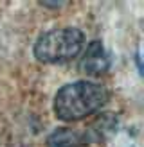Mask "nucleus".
I'll list each match as a JSON object with an SVG mask.
<instances>
[{"label":"nucleus","instance_id":"nucleus-1","mask_svg":"<svg viewBox=\"0 0 144 147\" xmlns=\"http://www.w3.org/2000/svg\"><path fill=\"white\" fill-rule=\"evenodd\" d=\"M108 100L103 84L92 81H76L58 90L54 97V113L63 122H76L96 113Z\"/></svg>","mask_w":144,"mask_h":147},{"label":"nucleus","instance_id":"nucleus-2","mask_svg":"<svg viewBox=\"0 0 144 147\" xmlns=\"http://www.w3.org/2000/svg\"><path fill=\"white\" fill-rule=\"evenodd\" d=\"M85 34L76 27L52 29L43 32L34 43V56L41 63H65L83 50Z\"/></svg>","mask_w":144,"mask_h":147},{"label":"nucleus","instance_id":"nucleus-4","mask_svg":"<svg viewBox=\"0 0 144 147\" xmlns=\"http://www.w3.org/2000/svg\"><path fill=\"white\" fill-rule=\"evenodd\" d=\"M83 144H85V135L81 131H76V129H70V127L56 129L47 138L49 147H81Z\"/></svg>","mask_w":144,"mask_h":147},{"label":"nucleus","instance_id":"nucleus-3","mask_svg":"<svg viewBox=\"0 0 144 147\" xmlns=\"http://www.w3.org/2000/svg\"><path fill=\"white\" fill-rule=\"evenodd\" d=\"M110 68V59L105 52V47L99 40H94L86 45V50L79 59V70L86 76H101Z\"/></svg>","mask_w":144,"mask_h":147}]
</instances>
